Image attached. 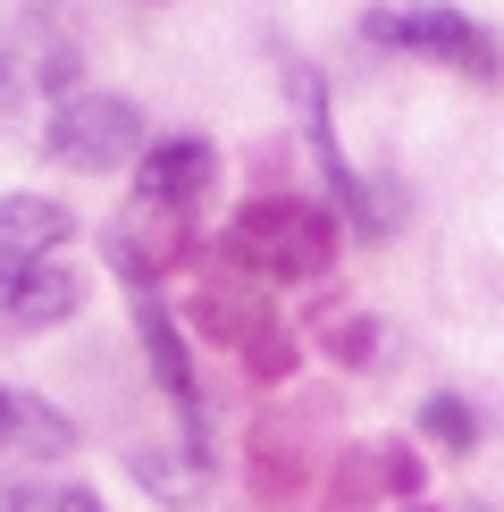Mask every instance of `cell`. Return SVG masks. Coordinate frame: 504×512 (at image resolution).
Listing matches in <instances>:
<instances>
[{
    "label": "cell",
    "mask_w": 504,
    "mask_h": 512,
    "mask_svg": "<svg viewBox=\"0 0 504 512\" xmlns=\"http://www.w3.org/2000/svg\"><path fill=\"white\" fill-rule=\"evenodd\" d=\"M210 185H219V152H210L202 135H168V143H152V152L135 160V202L143 210H194Z\"/></svg>",
    "instance_id": "5"
},
{
    "label": "cell",
    "mask_w": 504,
    "mask_h": 512,
    "mask_svg": "<svg viewBox=\"0 0 504 512\" xmlns=\"http://www.w3.org/2000/svg\"><path fill=\"white\" fill-rule=\"evenodd\" d=\"M110 261H118V277H126V294H135V336H143V353H152V370H160L168 403L185 412V454L202 462V395H194V361H185V345H177V319L160 311L152 269H143V252L126 244V236H110Z\"/></svg>",
    "instance_id": "4"
},
{
    "label": "cell",
    "mask_w": 504,
    "mask_h": 512,
    "mask_svg": "<svg viewBox=\"0 0 504 512\" xmlns=\"http://www.w3.org/2000/svg\"><path fill=\"white\" fill-rule=\"evenodd\" d=\"M9 445H17V395L0 387V454H9Z\"/></svg>",
    "instance_id": "13"
},
{
    "label": "cell",
    "mask_w": 504,
    "mask_h": 512,
    "mask_svg": "<svg viewBox=\"0 0 504 512\" xmlns=\"http://www.w3.org/2000/svg\"><path fill=\"white\" fill-rule=\"evenodd\" d=\"M420 437H437L446 454H471V445H479V412L462 395H429V403H420Z\"/></svg>",
    "instance_id": "9"
},
{
    "label": "cell",
    "mask_w": 504,
    "mask_h": 512,
    "mask_svg": "<svg viewBox=\"0 0 504 512\" xmlns=\"http://www.w3.org/2000/svg\"><path fill=\"white\" fill-rule=\"evenodd\" d=\"M0 84H9V68H0Z\"/></svg>",
    "instance_id": "14"
},
{
    "label": "cell",
    "mask_w": 504,
    "mask_h": 512,
    "mask_svg": "<svg viewBox=\"0 0 504 512\" xmlns=\"http://www.w3.org/2000/svg\"><path fill=\"white\" fill-rule=\"evenodd\" d=\"M42 152H51L59 168H84V177L135 168V160H143V110H135L126 93H59Z\"/></svg>",
    "instance_id": "1"
},
{
    "label": "cell",
    "mask_w": 504,
    "mask_h": 512,
    "mask_svg": "<svg viewBox=\"0 0 504 512\" xmlns=\"http://www.w3.org/2000/svg\"><path fill=\"white\" fill-rule=\"evenodd\" d=\"M84 303V277L68 261H9L0 252V319L9 328H59Z\"/></svg>",
    "instance_id": "6"
},
{
    "label": "cell",
    "mask_w": 504,
    "mask_h": 512,
    "mask_svg": "<svg viewBox=\"0 0 504 512\" xmlns=\"http://www.w3.org/2000/svg\"><path fill=\"white\" fill-rule=\"evenodd\" d=\"M227 252H244L261 277H320L336 236H328V219L311 202H252L244 219L227 227Z\"/></svg>",
    "instance_id": "3"
},
{
    "label": "cell",
    "mask_w": 504,
    "mask_h": 512,
    "mask_svg": "<svg viewBox=\"0 0 504 512\" xmlns=\"http://www.w3.org/2000/svg\"><path fill=\"white\" fill-rule=\"evenodd\" d=\"M26 445H34V454H68V445H76V429L51 412V403L17 395V454H26Z\"/></svg>",
    "instance_id": "10"
},
{
    "label": "cell",
    "mask_w": 504,
    "mask_h": 512,
    "mask_svg": "<svg viewBox=\"0 0 504 512\" xmlns=\"http://www.w3.org/2000/svg\"><path fill=\"white\" fill-rule=\"evenodd\" d=\"M370 42H387V51H420V59H446V68L462 76H496L504 51L488 26H471L462 9H446V0H395V9H370L362 17Z\"/></svg>",
    "instance_id": "2"
},
{
    "label": "cell",
    "mask_w": 504,
    "mask_h": 512,
    "mask_svg": "<svg viewBox=\"0 0 504 512\" xmlns=\"http://www.w3.org/2000/svg\"><path fill=\"white\" fill-rule=\"evenodd\" d=\"M68 236H76V219L51 194H0V252L9 261H51Z\"/></svg>",
    "instance_id": "8"
},
{
    "label": "cell",
    "mask_w": 504,
    "mask_h": 512,
    "mask_svg": "<svg viewBox=\"0 0 504 512\" xmlns=\"http://www.w3.org/2000/svg\"><path fill=\"white\" fill-rule=\"evenodd\" d=\"M135 479L152 487V496H168V504H185V496H194V471H177L168 454H135Z\"/></svg>",
    "instance_id": "11"
},
{
    "label": "cell",
    "mask_w": 504,
    "mask_h": 512,
    "mask_svg": "<svg viewBox=\"0 0 504 512\" xmlns=\"http://www.w3.org/2000/svg\"><path fill=\"white\" fill-rule=\"evenodd\" d=\"M286 93H294V110H303V135H311V152H320V177H328V194L345 202V210H362V177L345 168V152H336V126H328V93H320V76L294 59L286 68Z\"/></svg>",
    "instance_id": "7"
},
{
    "label": "cell",
    "mask_w": 504,
    "mask_h": 512,
    "mask_svg": "<svg viewBox=\"0 0 504 512\" xmlns=\"http://www.w3.org/2000/svg\"><path fill=\"white\" fill-rule=\"evenodd\" d=\"M26 512H101L84 487H59V496H26Z\"/></svg>",
    "instance_id": "12"
}]
</instances>
